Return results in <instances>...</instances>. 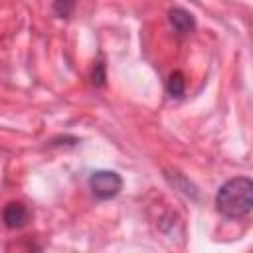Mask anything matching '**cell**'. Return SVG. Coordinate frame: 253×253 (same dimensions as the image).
Masks as SVG:
<instances>
[{
    "mask_svg": "<svg viewBox=\"0 0 253 253\" xmlns=\"http://www.w3.org/2000/svg\"><path fill=\"white\" fill-rule=\"evenodd\" d=\"M123 188V178L113 170H97L89 176V190L99 200L115 198Z\"/></svg>",
    "mask_w": 253,
    "mask_h": 253,
    "instance_id": "cell-2",
    "label": "cell"
},
{
    "mask_svg": "<svg viewBox=\"0 0 253 253\" xmlns=\"http://www.w3.org/2000/svg\"><path fill=\"white\" fill-rule=\"evenodd\" d=\"M168 22H170V26L174 28V32L178 36H188L196 28L194 16L184 8H172L168 12Z\"/></svg>",
    "mask_w": 253,
    "mask_h": 253,
    "instance_id": "cell-4",
    "label": "cell"
},
{
    "mask_svg": "<svg viewBox=\"0 0 253 253\" xmlns=\"http://www.w3.org/2000/svg\"><path fill=\"white\" fill-rule=\"evenodd\" d=\"M186 91V79H184V73L182 71H174L168 81H166V93L172 97V99H180Z\"/></svg>",
    "mask_w": 253,
    "mask_h": 253,
    "instance_id": "cell-5",
    "label": "cell"
},
{
    "mask_svg": "<svg viewBox=\"0 0 253 253\" xmlns=\"http://www.w3.org/2000/svg\"><path fill=\"white\" fill-rule=\"evenodd\" d=\"M2 219L6 223V227L10 229H20L28 223L30 219V210L22 204V202H10L6 204L4 211H2Z\"/></svg>",
    "mask_w": 253,
    "mask_h": 253,
    "instance_id": "cell-3",
    "label": "cell"
},
{
    "mask_svg": "<svg viewBox=\"0 0 253 253\" xmlns=\"http://www.w3.org/2000/svg\"><path fill=\"white\" fill-rule=\"evenodd\" d=\"M53 10L57 12V16H67L73 10V4H61V2H57V4H53Z\"/></svg>",
    "mask_w": 253,
    "mask_h": 253,
    "instance_id": "cell-6",
    "label": "cell"
},
{
    "mask_svg": "<svg viewBox=\"0 0 253 253\" xmlns=\"http://www.w3.org/2000/svg\"><path fill=\"white\" fill-rule=\"evenodd\" d=\"M217 211L229 219L245 217L253 208V182L247 176H237L219 186L215 194Z\"/></svg>",
    "mask_w": 253,
    "mask_h": 253,
    "instance_id": "cell-1",
    "label": "cell"
}]
</instances>
